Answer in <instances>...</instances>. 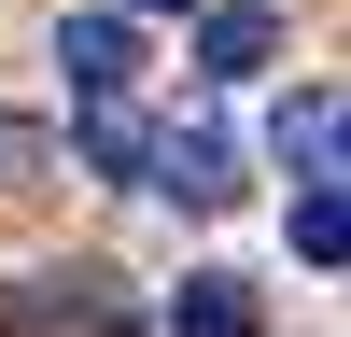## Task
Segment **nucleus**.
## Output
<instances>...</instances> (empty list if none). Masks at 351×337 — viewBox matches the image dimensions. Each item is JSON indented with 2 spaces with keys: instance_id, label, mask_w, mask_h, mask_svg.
<instances>
[{
  "instance_id": "1",
  "label": "nucleus",
  "mask_w": 351,
  "mask_h": 337,
  "mask_svg": "<svg viewBox=\"0 0 351 337\" xmlns=\"http://www.w3.org/2000/svg\"><path fill=\"white\" fill-rule=\"evenodd\" d=\"M56 71H71L84 112L127 99V84H141V14H71V28H56Z\"/></svg>"
},
{
  "instance_id": "2",
  "label": "nucleus",
  "mask_w": 351,
  "mask_h": 337,
  "mask_svg": "<svg viewBox=\"0 0 351 337\" xmlns=\"http://www.w3.org/2000/svg\"><path fill=\"white\" fill-rule=\"evenodd\" d=\"M141 168H155V197H183V211H225V197H239V155H225V127H169Z\"/></svg>"
},
{
  "instance_id": "3",
  "label": "nucleus",
  "mask_w": 351,
  "mask_h": 337,
  "mask_svg": "<svg viewBox=\"0 0 351 337\" xmlns=\"http://www.w3.org/2000/svg\"><path fill=\"white\" fill-rule=\"evenodd\" d=\"M169 337H267V309H253V281H225V267H197L183 295H169Z\"/></svg>"
},
{
  "instance_id": "4",
  "label": "nucleus",
  "mask_w": 351,
  "mask_h": 337,
  "mask_svg": "<svg viewBox=\"0 0 351 337\" xmlns=\"http://www.w3.org/2000/svg\"><path fill=\"white\" fill-rule=\"evenodd\" d=\"M267 56H281V28H267V0H225V14L197 28V71H225V84H239V71H267Z\"/></svg>"
},
{
  "instance_id": "5",
  "label": "nucleus",
  "mask_w": 351,
  "mask_h": 337,
  "mask_svg": "<svg viewBox=\"0 0 351 337\" xmlns=\"http://www.w3.org/2000/svg\"><path fill=\"white\" fill-rule=\"evenodd\" d=\"M141 155H155V127H141L127 99H99V112H84V168H99V183H141Z\"/></svg>"
},
{
  "instance_id": "6",
  "label": "nucleus",
  "mask_w": 351,
  "mask_h": 337,
  "mask_svg": "<svg viewBox=\"0 0 351 337\" xmlns=\"http://www.w3.org/2000/svg\"><path fill=\"white\" fill-rule=\"evenodd\" d=\"M281 155H295V183H324V168H337V99H324V84L281 99Z\"/></svg>"
},
{
  "instance_id": "7",
  "label": "nucleus",
  "mask_w": 351,
  "mask_h": 337,
  "mask_svg": "<svg viewBox=\"0 0 351 337\" xmlns=\"http://www.w3.org/2000/svg\"><path fill=\"white\" fill-rule=\"evenodd\" d=\"M295 253H309V267H337V253H351V197H337V168H324V183H295Z\"/></svg>"
},
{
  "instance_id": "8",
  "label": "nucleus",
  "mask_w": 351,
  "mask_h": 337,
  "mask_svg": "<svg viewBox=\"0 0 351 337\" xmlns=\"http://www.w3.org/2000/svg\"><path fill=\"white\" fill-rule=\"evenodd\" d=\"M127 14H169V0H127Z\"/></svg>"
}]
</instances>
